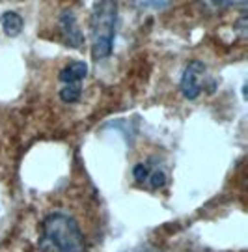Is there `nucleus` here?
Segmentation results:
<instances>
[{
	"label": "nucleus",
	"instance_id": "obj_1",
	"mask_svg": "<svg viewBox=\"0 0 248 252\" xmlns=\"http://www.w3.org/2000/svg\"><path fill=\"white\" fill-rule=\"evenodd\" d=\"M116 27H118V2L116 0H97L92 19V58L105 60L114 51Z\"/></svg>",
	"mask_w": 248,
	"mask_h": 252
},
{
	"label": "nucleus",
	"instance_id": "obj_2",
	"mask_svg": "<svg viewBox=\"0 0 248 252\" xmlns=\"http://www.w3.org/2000/svg\"><path fill=\"white\" fill-rule=\"evenodd\" d=\"M41 232L58 252H86V241L80 226L65 213H51L45 217Z\"/></svg>",
	"mask_w": 248,
	"mask_h": 252
},
{
	"label": "nucleus",
	"instance_id": "obj_3",
	"mask_svg": "<svg viewBox=\"0 0 248 252\" xmlns=\"http://www.w3.org/2000/svg\"><path fill=\"white\" fill-rule=\"evenodd\" d=\"M207 81H209L207 65L204 62H200V60H192V62H188V65H186L183 75H181L179 90H181L185 99L194 101L205 90V82Z\"/></svg>",
	"mask_w": 248,
	"mask_h": 252
},
{
	"label": "nucleus",
	"instance_id": "obj_4",
	"mask_svg": "<svg viewBox=\"0 0 248 252\" xmlns=\"http://www.w3.org/2000/svg\"><path fill=\"white\" fill-rule=\"evenodd\" d=\"M58 23H60V32H62L63 41L67 45L73 47V49H80V47L84 45V36L79 30V23H77V17H75L73 11L65 9L60 15Z\"/></svg>",
	"mask_w": 248,
	"mask_h": 252
},
{
	"label": "nucleus",
	"instance_id": "obj_5",
	"mask_svg": "<svg viewBox=\"0 0 248 252\" xmlns=\"http://www.w3.org/2000/svg\"><path fill=\"white\" fill-rule=\"evenodd\" d=\"M88 75V63L82 60H73L69 62L62 71H60V81L63 84H79L80 81H84Z\"/></svg>",
	"mask_w": 248,
	"mask_h": 252
},
{
	"label": "nucleus",
	"instance_id": "obj_6",
	"mask_svg": "<svg viewBox=\"0 0 248 252\" xmlns=\"http://www.w3.org/2000/svg\"><path fill=\"white\" fill-rule=\"evenodd\" d=\"M0 25H2V30L9 37H15L21 34V30L25 27V21L17 11H4L2 17H0Z\"/></svg>",
	"mask_w": 248,
	"mask_h": 252
},
{
	"label": "nucleus",
	"instance_id": "obj_7",
	"mask_svg": "<svg viewBox=\"0 0 248 252\" xmlns=\"http://www.w3.org/2000/svg\"><path fill=\"white\" fill-rule=\"evenodd\" d=\"M80 95H82V86L79 84H63V88L60 90V99L63 101V103H67V105H71V103H77V101L80 99Z\"/></svg>",
	"mask_w": 248,
	"mask_h": 252
},
{
	"label": "nucleus",
	"instance_id": "obj_8",
	"mask_svg": "<svg viewBox=\"0 0 248 252\" xmlns=\"http://www.w3.org/2000/svg\"><path fill=\"white\" fill-rule=\"evenodd\" d=\"M207 9H224V8H237V6H247L248 0H200Z\"/></svg>",
	"mask_w": 248,
	"mask_h": 252
},
{
	"label": "nucleus",
	"instance_id": "obj_9",
	"mask_svg": "<svg viewBox=\"0 0 248 252\" xmlns=\"http://www.w3.org/2000/svg\"><path fill=\"white\" fill-rule=\"evenodd\" d=\"M148 183H150V187L153 190L157 189H162L164 185H166V174L159 168H151L150 172V178H148Z\"/></svg>",
	"mask_w": 248,
	"mask_h": 252
},
{
	"label": "nucleus",
	"instance_id": "obj_10",
	"mask_svg": "<svg viewBox=\"0 0 248 252\" xmlns=\"http://www.w3.org/2000/svg\"><path fill=\"white\" fill-rule=\"evenodd\" d=\"M151 166L150 161L148 162H138V164H134V168H133V178L138 183H146L148 181V178H150V172H151Z\"/></svg>",
	"mask_w": 248,
	"mask_h": 252
},
{
	"label": "nucleus",
	"instance_id": "obj_11",
	"mask_svg": "<svg viewBox=\"0 0 248 252\" xmlns=\"http://www.w3.org/2000/svg\"><path fill=\"white\" fill-rule=\"evenodd\" d=\"M134 252H160V251L155 249V247H140L138 251H134Z\"/></svg>",
	"mask_w": 248,
	"mask_h": 252
}]
</instances>
